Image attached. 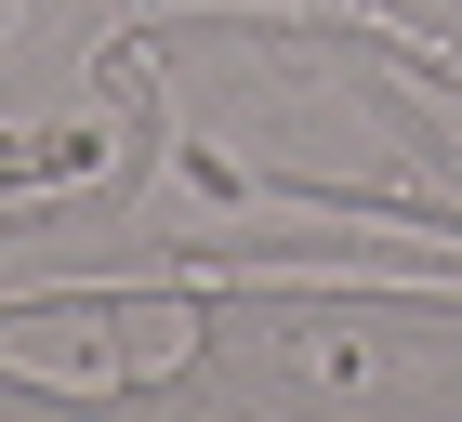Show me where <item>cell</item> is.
<instances>
[{
  "label": "cell",
  "instance_id": "6da1fadb",
  "mask_svg": "<svg viewBox=\"0 0 462 422\" xmlns=\"http://www.w3.org/2000/svg\"><path fill=\"white\" fill-rule=\"evenodd\" d=\"M0 27H14V0H0Z\"/></svg>",
  "mask_w": 462,
  "mask_h": 422
}]
</instances>
